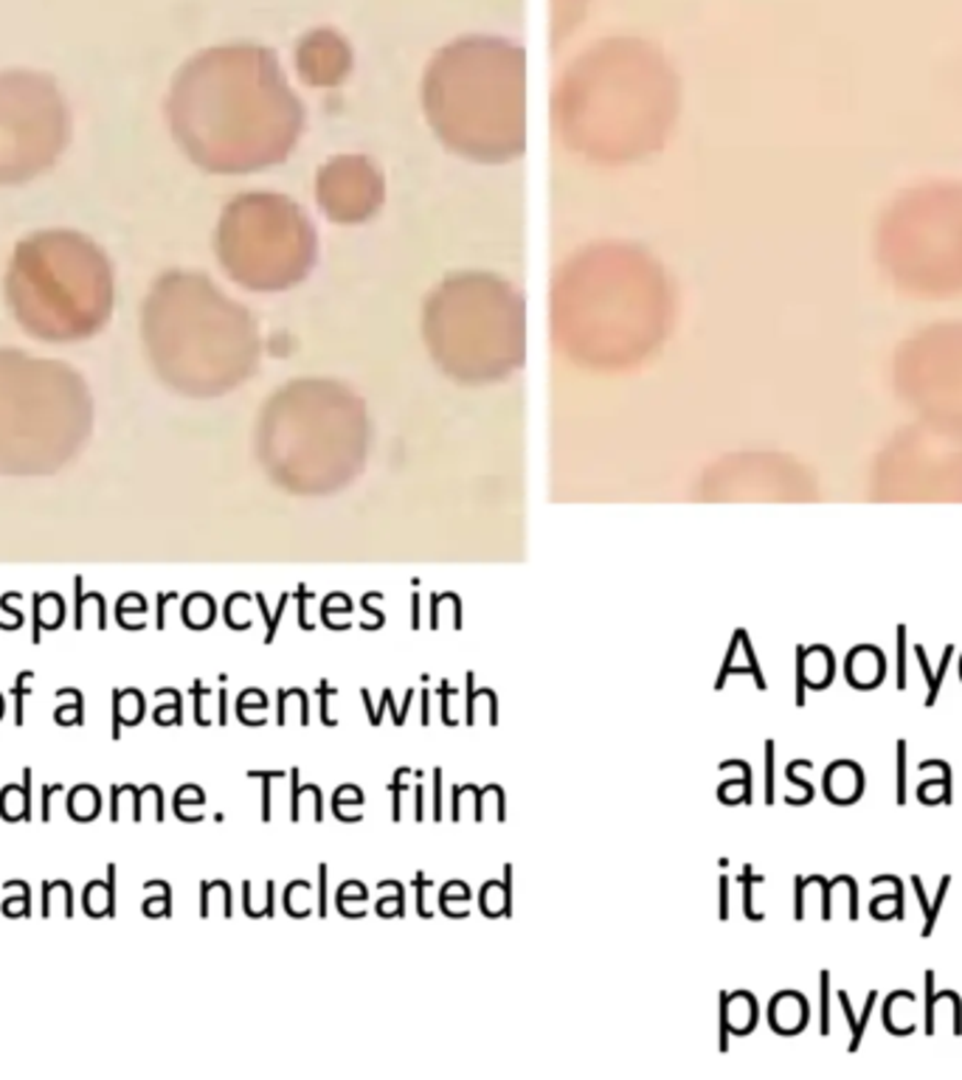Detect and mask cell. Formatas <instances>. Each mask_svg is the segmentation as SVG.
<instances>
[{
  "mask_svg": "<svg viewBox=\"0 0 962 1080\" xmlns=\"http://www.w3.org/2000/svg\"><path fill=\"white\" fill-rule=\"evenodd\" d=\"M166 119L191 164L243 175L285 161L305 128V108L274 54L229 45L184 65Z\"/></svg>",
  "mask_w": 962,
  "mask_h": 1080,
  "instance_id": "cell-1",
  "label": "cell"
},
{
  "mask_svg": "<svg viewBox=\"0 0 962 1080\" xmlns=\"http://www.w3.org/2000/svg\"><path fill=\"white\" fill-rule=\"evenodd\" d=\"M141 338L161 383L189 397H218L259 363V330L209 276L169 271L141 310Z\"/></svg>",
  "mask_w": 962,
  "mask_h": 1080,
  "instance_id": "cell-2",
  "label": "cell"
},
{
  "mask_svg": "<svg viewBox=\"0 0 962 1080\" xmlns=\"http://www.w3.org/2000/svg\"><path fill=\"white\" fill-rule=\"evenodd\" d=\"M3 290L14 321L37 341H88L113 316V262L79 231H34L18 242Z\"/></svg>",
  "mask_w": 962,
  "mask_h": 1080,
  "instance_id": "cell-3",
  "label": "cell"
},
{
  "mask_svg": "<svg viewBox=\"0 0 962 1080\" xmlns=\"http://www.w3.org/2000/svg\"><path fill=\"white\" fill-rule=\"evenodd\" d=\"M662 276L631 251H597L568 265L557 285V321H583L563 332L568 355L594 366H619L642 357L659 341L667 318Z\"/></svg>",
  "mask_w": 962,
  "mask_h": 1080,
  "instance_id": "cell-4",
  "label": "cell"
},
{
  "mask_svg": "<svg viewBox=\"0 0 962 1080\" xmlns=\"http://www.w3.org/2000/svg\"><path fill=\"white\" fill-rule=\"evenodd\" d=\"M88 381L57 357L0 350V464L59 462L90 433Z\"/></svg>",
  "mask_w": 962,
  "mask_h": 1080,
  "instance_id": "cell-5",
  "label": "cell"
},
{
  "mask_svg": "<svg viewBox=\"0 0 962 1080\" xmlns=\"http://www.w3.org/2000/svg\"><path fill=\"white\" fill-rule=\"evenodd\" d=\"M425 338L447 375L467 383L507 377L523 357L521 296L496 276H453L428 301Z\"/></svg>",
  "mask_w": 962,
  "mask_h": 1080,
  "instance_id": "cell-6",
  "label": "cell"
},
{
  "mask_svg": "<svg viewBox=\"0 0 962 1080\" xmlns=\"http://www.w3.org/2000/svg\"><path fill=\"white\" fill-rule=\"evenodd\" d=\"M460 59L434 65L428 74L425 108L431 128L451 150L471 161H510L523 150L521 63L507 57L493 65Z\"/></svg>",
  "mask_w": 962,
  "mask_h": 1080,
  "instance_id": "cell-7",
  "label": "cell"
},
{
  "mask_svg": "<svg viewBox=\"0 0 962 1080\" xmlns=\"http://www.w3.org/2000/svg\"><path fill=\"white\" fill-rule=\"evenodd\" d=\"M875 251L893 285L909 296H962V184L906 189L881 217Z\"/></svg>",
  "mask_w": 962,
  "mask_h": 1080,
  "instance_id": "cell-8",
  "label": "cell"
},
{
  "mask_svg": "<svg viewBox=\"0 0 962 1080\" xmlns=\"http://www.w3.org/2000/svg\"><path fill=\"white\" fill-rule=\"evenodd\" d=\"M214 249L231 279L248 290L274 293L310 274L316 231L290 198L251 191L223 211Z\"/></svg>",
  "mask_w": 962,
  "mask_h": 1080,
  "instance_id": "cell-9",
  "label": "cell"
},
{
  "mask_svg": "<svg viewBox=\"0 0 962 1080\" xmlns=\"http://www.w3.org/2000/svg\"><path fill=\"white\" fill-rule=\"evenodd\" d=\"M70 144V110L52 77L0 74V186L45 175Z\"/></svg>",
  "mask_w": 962,
  "mask_h": 1080,
  "instance_id": "cell-10",
  "label": "cell"
},
{
  "mask_svg": "<svg viewBox=\"0 0 962 1080\" xmlns=\"http://www.w3.org/2000/svg\"><path fill=\"white\" fill-rule=\"evenodd\" d=\"M895 386L918 408L962 420V324L911 335L895 355Z\"/></svg>",
  "mask_w": 962,
  "mask_h": 1080,
  "instance_id": "cell-11",
  "label": "cell"
},
{
  "mask_svg": "<svg viewBox=\"0 0 962 1080\" xmlns=\"http://www.w3.org/2000/svg\"><path fill=\"white\" fill-rule=\"evenodd\" d=\"M383 203V178L361 155L335 158L319 172V206L335 223H361Z\"/></svg>",
  "mask_w": 962,
  "mask_h": 1080,
  "instance_id": "cell-12",
  "label": "cell"
},
{
  "mask_svg": "<svg viewBox=\"0 0 962 1080\" xmlns=\"http://www.w3.org/2000/svg\"><path fill=\"white\" fill-rule=\"evenodd\" d=\"M841 1004H844V1011H848V1018H853V1011H850V1002H848V993H841ZM873 1007H875V993H870V996H867V1007H864V1016H861V1022L850 1024V1027H853V1042H850V1049H859L861 1036H864V1024H867V1018H870V1013H873Z\"/></svg>",
  "mask_w": 962,
  "mask_h": 1080,
  "instance_id": "cell-13",
  "label": "cell"
},
{
  "mask_svg": "<svg viewBox=\"0 0 962 1080\" xmlns=\"http://www.w3.org/2000/svg\"><path fill=\"white\" fill-rule=\"evenodd\" d=\"M951 653H954V648H946V653H943V661H940V675H935L931 679V690H929V698H926V704H935L937 701V690H940V681H943V673H946V668H949V659H951Z\"/></svg>",
  "mask_w": 962,
  "mask_h": 1080,
  "instance_id": "cell-14",
  "label": "cell"
},
{
  "mask_svg": "<svg viewBox=\"0 0 962 1080\" xmlns=\"http://www.w3.org/2000/svg\"><path fill=\"white\" fill-rule=\"evenodd\" d=\"M828 993H830V977H828V973H822V1033H825V1036H828V1027H830Z\"/></svg>",
  "mask_w": 962,
  "mask_h": 1080,
  "instance_id": "cell-15",
  "label": "cell"
},
{
  "mask_svg": "<svg viewBox=\"0 0 962 1080\" xmlns=\"http://www.w3.org/2000/svg\"><path fill=\"white\" fill-rule=\"evenodd\" d=\"M904 754H906V746H904V740H898V802L906 800V794H904V782H906Z\"/></svg>",
  "mask_w": 962,
  "mask_h": 1080,
  "instance_id": "cell-16",
  "label": "cell"
}]
</instances>
